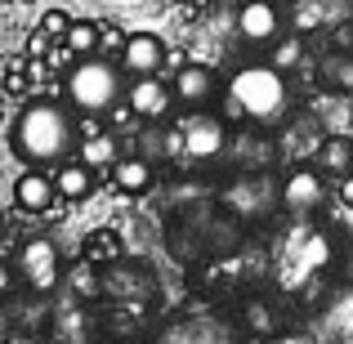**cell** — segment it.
Wrapping results in <instances>:
<instances>
[{"label":"cell","mask_w":353,"mask_h":344,"mask_svg":"<svg viewBox=\"0 0 353 344\" xmlns=\"http://www.w3.org/2000/svg\"><path fill=\"white\" fill-rule=\"evenodd\" d=\"M72 139H77V125H72L68 108L50 103V99L27 103L23 117H18V130H14V148L36 165H54V161L63 165Z\"/></svg>","instance_id":"obj_1"},{"label":"cell","mask_w":353,"mask_h":344,"mask_svg":"<svg viewBox=\"0 0 353 344\" xmlns=\"http://www.w3.org/2000/svg\"><path fill=\"white\" fill-rule=\"evenodd\" d=\"M228 99H233V108L241 117L268 125V121H282V112L291 108V85H286V77H277L268 63H250V68L233 72Z\"/></svg>","instance_id":"obj_2"},{"label":"cell","mask_w":353,"mask_h":344,"mask_svg":"<svg viewBox=\"0 0 353 344\" xmlns=\"http://www.w3.org/2000/svg\"><path fill=\"white\" fill-rule=\"evenodd\" d=\"M63 90H68V103L77 112H112V108H121V99H125L121 68L117 63H103V59L77 63L68 72V81H63Z\"/></svg>","instance_id":"obj_3"},{"label":"cell","mask_w":353,"mask_h":344,"mask_svg":"<svg viewBox=\"0 0 353 344\" xmlns=\"http://www.w3.org/2000/svg\"><path fill=\"white\" fill-rule=\"evenodd\" d=\"M170 148H179L188 161H215V156L228 148V125H224L219 117L188 112V117L179 121V125H174Z\"/></svg>","instance_id":"obj_4"},{"label":"cell","mask_w":353,"mask_h":344,"mask_svg":"<svg viewBox=\"0 0 353 344\" xmlns=\"http://www.w3.org/2000/svg\"><path fill=\"white\" fill-rule=\"evenodd\" d=\"M117 59H121V72H130L134 81H148L165 63V41L152 32H125V45H121Z\"/></svg>","instance_id":"obj_5"},{"label":"cell","mask_w":353,"mask_h":344,"mask_svg":"<svg viewBox=\"0 0 353 344\" xmlns=\"http://www.w3.org/2000/svg\"><path fill=\"white\" fill-rule=\"evenodd\" d=\"M18 273L27 277L32 291H54L59 286V250H54V241H45V237L27 241L18 250Z\"/></svg>","instance_id":"obj_6"},{"label":"cell","mask_w":353,"mask_h":344,"mask_svg":"<svg viewBox=\"0 0 353 344\" xmlns=\"http://www.w3.org/2000/svg\"><path fill=\"white\" fill-rule=\"evenodd\" d=\"M165 108H170V85H165V81L148 77V81H130L125 85V112L134 117L139 125H143V121H161Z\"/></svg>","instance_id":"obj_7"},{"label":"cell","mask_w":353,"mask_h":344,"mask_svg":"<svg viewBox=\"0 0 353 344\" xmlns=\"http://www.w3.org/2000/svg\"><path fill=\"white\" fill-rule=\"evenodd\" d=\"M282 201L286 210H295V215H309V210H318L322 201H327V183H322L318 170H291V179L282 183Z\"/></svg>","instance_id":"obj_8"},{"label":"cell","mask_w":353,"mask_h":344,"mask_svg":"<svg viewBox=\"0 0 353 344\" xmlns=\"http://www.w3.org/2000/svg\"><path fill=\"white\" fill-rule=\"evenodd\" d=\"M210 94H215V77H210V68H201V63H183V68L174 72L170 99H179L183 108L197 112L201 103H210Z\"/></svg>","instance_id":"obj_9"},{"label":"cell","mask_w":353,"mask_h":344,"mask_svg":"<svg viewBox=\"0 0 353 344\" xmlns=\"http://www.w3.org/2000/svg\"><path fill=\"white\" fill-rule=\"evenodd\" d=\"M237 32L246 36V41H255V45H268V41H277V32H282V14H277L273 5H264V0L241 5L237 9Z\"/></svg>","instance_id":"obj_10"},{"label":"cell","mask_w":353,"mask_h":344,"mask_svg":"<svg viewBox=\"0 0 353 344\" xmlns=\"http://www.w3.org/2000/svg\"><path fill=\"white\" fill-rule=\"evenodd\" d=\"M14 201L23 210H32V215H41V210H50L59 201V192H54V179L45 170H23L14 179Z\"/></svg>","instance_id":"obj_11"},{"label":"cell","mask_w":353,"mask_h":344,"mask_svg":"<svg viewBox=\"0 0 353 344\" xmlns=\"http://www.w3.org/2000/svg\"><path fill=\"white\" fill-rule=\"evenodd\" d=\"M349 170H353V139L327 134L318 143V174H336V179H345Z\"/></svg>","instance_id":"obj_12"},{"label":"cell","mask_w":353,"mask_h":344,"mask_svg":"<svg viewBox=\"0 0 353 344\" xmlns=\"http://www.w3.org/2000/svg\"><path fill=\"white\" fill-rule=\"evenodd\" d=\"M50 179H54V192H59V197H68V201H85L90 192H94V174H90L81 161H63Z\"/></svg>","instance_id":"obj_13"},{"label":"cell","mask_w":353,"mask_h":344,"mask_svg":"<svg viewBox=\"0 0 353 344\" xmlns=\"http://www.w3.org/2000/svg\"><path fill=\"white\" fill-rule=\"evenodd\" d=\"M112 188H121V192H148L152 188V165H148V156H117Z\"/></svg>","instance_id":"obj_14"},{"label":"cell","mask_w":353,"mask_h":344,"mask_svg":"<svg viewBox=\"0 0 353 344\" xmlns=\"http://www.w3.org/2000/svg\"><path fill=\"white\" fill-rule=\"evenodd\" d=\"M77 161L85 165L90 174L103 170V165L112 170V165H117V134H112V130H94V134L81 143V156H77Z\"/></svg>","instance_id":"obj_15"},{"label":"cell","mask_w":353,"mask_h":344,"mask_svg":"<svg viewBox=\"0 0 353 344\" xmlns=\"http://www.w3.org/2000/svg\"><path fill=\"white\" fill-rule=\"evenodd\" d=\"M63 50L77 54L81 63H85V59H99V23H85V18H77V23L68 27V36H63Z\"/></svg>","instance_id":"obj_16"},{"label":"cell","mask_w":353,"mask_h":344,"mask_svg":"<svg viewBox=\"0 0 353 344\" xmlns=\"http://www.w3.org/2000/svg\"><path fill=\"white\" fill-rule=\"evenodd\" d=\"M300 59H304V41H300V36H286L282 45H273V54H268V68H273L277 77H286L291 68H300Z\"/></svg>","instance_id":"obj_17"},{"label":"cell","mask_w":353,"mask_h":344,"mask_svg":"<svg viewBox=\"0 0 353 344\" xmlns=\"http://www.w3.org/2000/svg\"><path fill=\"white\" fill-rule=\"evenodd\" d=\"M85 259H90V264H112V259H121L117 232H94V237L85 241Z\"/></svg>","instance_id":"obj_18"},{"label":"cell","mask_w":353,"mask_h":344,"mask_svg":"<svg viewBox=\"0 0 353 344\" xmlns=\"http://www.w3.org/2000/svg\"><path fill=\"white\" fill-rule=\"evenodd\" d=\"M121 45H125V32L117 23H99V59L112 63V54H121Z\"/></svg>","instance_id":"obj_19"},{"label":"cell","mask_w":353,"mask_h":344,"mask_svg":"<svg viewBox=\"0 0 353 344\" xmlns=\"http://www.w3.org/2000/svg\"><path fill=\"white\" fill-rule=\"evenodd\" d=\"M68 27H72V18L63 14V9H50V14L41 18V36H50V41H59V45H63V36H68Z\"/></svg>","instance_id":"obj_20"},{"label":"cell","mask_w":353,"mask_h":344,"mask_svg":"<svg viewBox=\"0 0 353 344\" xmlns=\"http://www.w3.org/2000/svg\"><path fill=\"white\" fill-rule=\"evenodd\" d=\"M327 77H331V85L353 90V63H349V59H331V63H327Z\"/></svg>","instance_id":"obj_21"},{"label":"cell","mask_w":353,"mask_h":344,"mask_svg":"<svg viewBox=\"0 0 353 344\" xmlns=\"http://www.w3.org/2000/svg\"><path fill=\"white\" fill-rule=\"evenodd\" d=\"M291 18H295V27L304 32V27H318V23H322V9H318V5H295Z\"/></svg>","instance_id":"obj_22"},{"label":"cell","mask_w":353,"mask_h":344,"mask_svg":"<svg viewBox=\"0 0 353 344\" xmlns=\"http://www.w3.org/2000/svg\"><path fill=\"white\" fill-rule=\"evenodd\" d=\"M340 201H345V206H353V174H345V179H340Z\"/></svg>","instance_id":"obj_23"},{"label":"cell","mask_w":353,"mask_h":344,"mask_svg":"<svg viewBox=\"0 0 353 344\" xmlns=\"http://www.w3.org/2000/svg\"><path fill=\"white\" fill-rule=\"evenodd\" d=\"M250 322H255V327H259V331H268V313H264V309H259V304H255V309H250Z\"/></svg>","instance_id":"obj_24"},{"label":"cell","mask_w":353,"mask_h":344,"mask_svg":"<svg viewBox=\"0 0 353 344\" xmlns=\"http://www.w3.org/2000/svg\"><path fill=\"white\" fill-rule=\"evenodd\" d=\"M9 286H14V273H9V268L0 264V295H9Z\"/></svg>","instance_id":"obj_25"},{"label":"cell","mask_w":353,"mask_h":344,"mask_svg":"<svg viewBox=\"0 0 353 344\" xmlns=\"http://www.w3.org/2000/svg\"><path fill=\"white\" fill-rule=\"evenodd\" d=\"M9 336V318H5V313H0V340H5Z\"/></svg>","instance_id":"obj_26"}]
</instances>
